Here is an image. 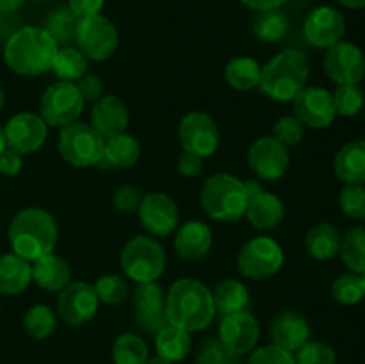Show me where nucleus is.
<instances>
[{"mask_svg": "<svg viewBox=\"0 0 365 364\" xmlns=\"http://www.w3.org/2000/svg\"><path fill=\"white\" fill-rule=\"evenodd\" d=\"M4 106H6V91H4V88L0 86V111L4 109Z\"/></svg>", "mask_w": 365, "mask_h": 364, "instance_id": "bf43d9fd", "label": "nucleus"}, {"mask_svg": "<svg viewBox=\"0 0 365 364\" xmlns=\"http://www.w3.org/2000/svg\"><path fill=\"white\" fill-rule=\"evenodd\" d=\"M166 250L153 236L128 239L120 253V266L125 277L143 284L157 282L166 270Z\"/></svg>", "mask_w": 365, "mask_h": 364, "instance_id": "423d86ee", "label": "nucleus"}, {"mask_svg": "<svg viewBox=\"0 0 365 364\" xmlns=\"http://www.w3.org/2000/svg\"><path fill=\"white\" fill-rule=\"evenodd\" d=\"M362 280H364V289H365V273L362 275Z\"/></svg>", "mask_w": 365, "mask_h": 364, "instance_id": "052dcab7", "label": "nucleus"}, {"mask_svg": "<svg viewBox=\"0 0 365 364\" xmlns=\"http://www.w3.org/2000/svg\"><path fill=\"white\" fill-rule=\"evenodd\" d=\"M271 339L273 345L296 353L305 343L310 341V323L296 310H284L271 321Z\"/></svg>", "mask_w": 365, "mask_h": 364, "instance_id": "b1692460", "label": "nucleus"}, {"mask_svg": "<svg viewBox=\"0 0 365 364\" xmlns=\"http://www.w3.org/2000/svg\"><path fill=\"white\" fill-rule=\"evenodd\" d=\"M331 296L342 305H356L365 298L362 275L344 273L331 282Z\"/></svg>", "mask_w": 365, "mask_h": 364, "instance_id": "58836bf2", "label": "nucleus"}, {"mask_svg": "<svg viewBox=\"0 0 365 364\" xmlns=\"http://www.w3.org/2000/svg\"><path fill=\"white\" fill-rule=\"evenodd\" d=\"M327 77L337 86L360 84L365 77V54L351 41H339L327 49L323 59Z\"/></svg>", "mask_w": 365, "mask_h": 364, "instance_id": "f8f14e48", "label": "nucleus"}, {"mask_svg": "<svg viewBox=\"0 0 365 364\" xmlns=\"http://www.w3.org/2000/svg\"><path fill=\"white\" fill-rule=\"evenodd\" d=\"M334 95V103L337 114L346 118L356 116L360 111L364 109L365 96L364 91L359 88V84H346V86H337Z\"/></svg>", "mask_w": 365, "mask_h": 364, "instance_id": "a19ab883", "label": "nucleus"}, {"mask_svg": "<svg viewBox=\"0 0 365 364\" xmlns=\"http://www.w3.org/2000/svg\"><path fill=\"white\" fill-rule=\"evenodd\" d=\"M32 280L41 289L61 293L71 282V266L64 257L46 253L32 263Z\"/></svg>", "mask_w": 365, "mask_h": 364, "instance_id": "393cba45", "label": "nucleus"}, {"mask_svg": "<svg viewBox=\"0 0 365 364\" xmlns=\"http://www.w3.org/2000/svg\"><path fill=\"white\" fill-rule=\"evenodd\" d=\"M132 305H134L135 323L146 334L155 335L170 325L166 313V295L157 282H143L135 285Z\"/></svg>", "mask_w": 365, "mask_h": 364, "instance_id": "2eb2a0df", "label": "nucleus"}, {"mask_svg": "<svg viewBox=\"0 0 365 364\" xmlns=\"http://www.w3.org/2000/svg\"><path fill=\"white\" fill-rule=\"evenodd\" d=\"M95 291L98 300L106 305H120L128 298V284L121 275L107 273L96 280Z\"/></svg>", "mask_w": 365, "mask_h": 364, "instance_id": "ea45409f", "label": "nucleus"}, {"mask_svg": "<svg viewBox=\"0 0 365 364\" xmlns=\"http://www.w3.org/2000/svg\"><path fill=\"white\" fill-rule=\"evenodd\" d=\"M141 157V145L134 136L121 132V134L113 136L106 139L103 146V159L110 168H132Z\"/></svg>", "mask_w": 365, "mask_h": 364, "instance_id": "c85d7f7f", "label": "nucleus"}, {"mask_svg": "<svg viewBox=\"0 0 365 364\" xmlns=\"http://www.w3.org/2000/svg\"><path fill=\"white\" fill-rule=\"evenodd\" d=\"M178 141L182 150L195 156L212 157L221 143V132L216 120L205 111H191L178 123Z\"/></svg>", "mask_w": 365, "mask_h": 364, "instance_id": "9b49d317", "label": "nucleus"}, {"mask_svg": "<svg viewBox=\"0 0 365 364\" xmlns=\"http://www.w3.org/2000/svg\"><path fill=\"white\" fill-rule=\"evenodd\" d=\"M59 45L45 27L25 25L14 31L4 45L7 68L20 77H39L52 70Z\"/></svg>", "mask_w": 365, "mask_h": 364, "instance_id": "f03ea898", "label": "nucleus"}, {"mask_svg": "<svg viewBox=\"0 0 365 364\" xmlns=\"http://www.w3.org/2000/svg\"><path fill=\"white\" fill-rule=\"evenodd\" d=\"M289 148L273 136H262L248 150V166L260 181H280L289 170Z\"/></svg>", "mask_w": 365, "mask_h": 364, "instance_id": "dca6fc26", "label": "nucleus"}, {"mask_svg": "<svg viewBox=\"0 0 365 364\" xmlns=\"http://www.w3.org/2000/svg\"><path fill=\"white\" fill-rule=\"evenodd\" d=\"M294 359L296 364H335L337 363V353L327 343L310 339L294 353Z\"/></svg>", "mask_w": 365, "mask_h": 364, "instance_id": "c03bdc74", "label": "nucleus"}, {"mask_svg": "<svg viewBox=\"0 0 365 364\" xmlns=\"http://www.w3.org/2000/svg\"><path fill=\"white\" fill-rule=\"evenodd\" d=\"M214 305H216V313L221 316L227 314L241 313L246 310L250 305V291L242 282L235 280V278H227L221 280L220 284L214 288L212 291Z\"/></svg>", "mask_w": 365, "mask_h": 364, "instance_id": "c756f323", "label": "nucleus"}, {"mask_svg": "<svg viewBox=\"0 0 365 364\" xmlns=\"http://www.w3.org/2000/svg\"><path fill=\"white\" fill-rule=\"evenodd\" d=\"M241 4H245L246 7L253 11H269V9H280L287 0H239Z\"/></svg>", "mask_w": 365, "mask_h": 364, "instance_id": "864d4df0", "label": "nucleus"}, {"mask_svg": "<svg viewBox=\"0 0 365 364\" xmlns=\"http://www.w3.org/2000/svg\"><path fill=\"white\" fill-rule=\"evenodd\" d=\"M88 57L75 45L59 46L52 63V71L59 77V81L77 82L78 79L88 74Z\"/></svg>", "mask_w": 365, "mask_h": 364, "instance_id": "473e14b6", "label": "nucleus"}, {"mask_svg": "<svg viewBox=\"0 0 365 364\" xmlns=\"http://www.w3.org/2000/svg\"><path fill=\"white\" fill-rule=\"evenodd\" d=\"M217 339L235 355H250L260 341V325L248 310L221 316Z\"/></svg>", "mask_w": 365, "mask_h": 364, "instance_id": "a211bd4d", "label": "nucleus"}, {"mask_svg": "<svg viewBox=\"0 0 365 364\" xmlns=\"http://www.w3.org/2000/svg\"><path fill=\"white\" fill-rule=\"evenodd\" d=\"M342 263L351 273H365V227H353L342 236L341 250Z\"/></svg>", "mask_w": 365, "mask_h": 364, "instance_id": "c9c22d12", "label": "nucleus"}, {"mask_svg": "<svg viewBox=\"0 0 365 364\" xmlns=\"http://www.w3.org/2000/svg\"><path fill=\"white\" fill-rule=\"evenodd\" d=\"M130 116L123 100L116 95H103L96 102H93L89 125L102 136L103 139L113 138L127 131Z\"/></svg>", "mask_w": 365, "mask_h": 364, "instance_id": "4be33fe9", "label": "nucleus"}, {"mask_svg": "<svg viewBox=\"0 0 365 364\" xmlns=\"http://www.w3.org/2000/svg\"><path fill=\"white\" fill-rule=\"evenodd\" d=\"M32 282V264L16 253L0 256V295H20Z\"/></svg>", "mask_w": 365, "mask_h": 364, "instance_id": "bb28decb", "label": "nucleus"}, {"mask_svg": "<svg viewBox=\"0 0 365 364\" xmlns=\"http://www.w3.org/2000/svg\"><path fill=\"white\" fill-rule=\"evenodd\" d=\"M75 84H77L84 102H96V100L103 96V82L98 75L86 74L84 77L78 79Z\"/></svg>", "mask_w": 365, "mask_h": 364, "instance_id": "09e8293b", "label": "nucleus"}, {"mask_svg": "<svg viewBox=\"0 0 365 364\" xmlns=\"http://www.w3.org/2000/svg\"><path fill=\"white\" fill-rule=\"evenodd\" d=\"M25 0H0V14H11L20 9Z\"/></svg>", "mask_w": 365, "mask_h": 364, "instance_id": "5fc2aeb1", "label": "nucleus"}, {"mask_svg": "<svg viewBox=\"0 0 365 364\" xmlns=\"http://www.w3.org/2000/svg\"><path fill=\"white\" fill-rule=\"evenodd\" d=\"M246 364H296V359L294 353L287 352V350L271 343V345L257 346L250 353Z\"/></svg>", "mask_w": 365, "mask_h": 364, "instance_id": "49530a36", "label": "nucleus"}, {"mask_svg": "<svg viewBox=\"0 0 365 364\" xmlns=\"http://www.w3.org/2000/svg\"><path fill=\"white\" fill-rule=\"evenodd\" d=\"M143 228L153 238H166L180 225V211L168 193L152 191L143 196L138 209Z\"/></svg>", "mask_w": 365, "mask_h": 364, "instance_id": "4468645a", "label": "nucleus"}, {"mask_svg": "<svg viewBox=\"0 0 365 364\" xmlns=\"http://www.w3.org/2000/svg\"><path fill=\"white\" fill-rule=\"evenodd\" d=\"M4 134L9 148L16 150L21 156H29L45 145L48 125L36 113H18L4 125Z\"/></svg>", "mask_w": 365, "mask_h": 364, "instance_id": "6ab92c4d", "label": "nucleus"}, {"mask_svg": "<svg viewBox=\"0 0 365 364\" xmlns=\"http://www.w3.org/2000/svg\"><path fill=\"white\" fill-rule=\"evenodd\" d=\"M84 98L75 82L57 81L43 91L39 100V116L48 127L63 128L75 123L84 111Z\"/></svg>", "mask_w": 365, "mask_h": 364, "instance_id": "9d476101", "label": "nucleus"}, {"mask_svg": "<svg viewBox=\"0 0 365 364\" xmlns=\"http://www.w3.org/2000/svg\"><path fill=\"white\" fill-rule=\"evenodd\" d=\"M289 20L280 9L259 11L253 20V34L262 43H278L287 36Z\"/></svg>", "mask_w": 365, "mask_h": 364, "instance_id": "f704fd0d", "label": "nucleus"}, {"mask_svg": "<svg viewBox=\"0 0 365 364\" xmlns=\"http://www.w3.org/2000/svg\"><path fill=\"white\" fill-rule=\"evenodd\" d=\"M103 4H106V0H68V7L78 18L100 14L103 9Z\"/></svg>", "mask_w": 365, "mask_h": 364, "instance_id": "603ef678", "label": "nucleus"}, {"mask_svg": "<svg viewBox=\"0 0 365 364\" xmlns=\"http://www.w3.org/2000/svg\"><path fill=\"white\" fill-rule=\"evenodd\" d=\"M21 168H24V156L6 146L4 152L0 153V173L6 175V177H14V175L20 173Z\"/></svg>", "mask_w": 365, "mask_h": 364, "instance_id": "8fccbe9b", "label": "nucleus"}, {"mask_svg": "<svg viewBox=\"0 0 365 364\" xmlns=\"http://www.w3.org/2000/svg\"><path fill=\"white\" fill-rule=\"evenodd\" d=\"M339 206L351 220H365V186L346 184L339 195Z\"/></svg>", "mask_w": 365, "mask_h": 364, "instance_id": "37998d69", "label": "nucleus"}, {"mask_svg": "<svg viewBox=\"0 0 365 364\" xmlns=\"http://www.w3.org/2000/svg\"><path fill=\"white\" fill-rule=\"evenodd\" d=\"M146 364H173V363H170V360L163 359V357H160V355H153V357H150L148 360H146Z\"/></svg>", "mask_w": 365, "mask_h": 364, "instance_id": "4d7b16f0", "label": "nucleus"}, {"mask_svg": "<svg viewBox=\"0 0 365 364\" xmlns=\"http://www.w3.org/2000/svg\"><path fill=\"white\" fill-rule=\"evenodd\" d=\"M6 146H7L6 134H4V127H2V125H0V153L4 152V148H6Z\"/></svg>", "mask_w": 365, "mask_h": 364, "instance_id": "13d9d810", "label": "nucleus"}, {"mask_svg": "<svg viewBox=\"0 0 365 364\" xmlns=\"http://www.w3.org/2000/svg\"><path fill=\"white\" fill-rule=\"evenodd\" d=\"M294 116L305 127L327 128L337 118L334 95L321 86H305L292 100Z\"/></svg>", "mask_w": 365, "mask_h": 364, "instance_id": "f3484780", "label": "nucleus"}, {"mask_svg": "<svg viewBox=\"0 0 365 364\" xmlns=\"http://www.w3.org/2000/svg\"><path fill=\"white\" fill-rule=\"evenodd\" d=\"M110 355L114 364H146L150 359V350L141 335L123 332L114 339Z\"/></svg>", "mask_w": 365, "mask_h": 364, "instance_id": "72a5a7b5", "label": "nucleus"}, {"mask_svg": "<svg viewBox=\"0 0 365 364\" xmlns=\"http://www.w3.org/2000/svg\"><path fill=\"white\" fill-rule=\"evenodd\" d=\"M78 16L70 7H61L53 11L46 20V32L53 38L59 46H70L75 41V31H77Z\"/></svg>", "mask_w": 365, "mask_h": 364, "instance_id": "4c0bfd02", "label": "nucleus"}, {"mask_svg": "<svg viewBox=\"0 0 365 364\" xmlns=\"http://www.w3.org/2000/svg\"><path fill=\"white\" fill-rule=\"evenodd\" d=\"M200 203L210 220L235 223L246 214L248 189L235 175L214 173L200 189Z\"/></svg>", "mask_w": 365, "mask_h": 364, "instance_id": "39448f33", "label": "nucleus"}, {"mask_svg": "<svg viewBox=\"0 0 365 364\" xmlns=\"http://www.w3.org/2000/svg\"><path fill=\"white\" fill-rule=\"evenodd\" d=\"M337 2L348 9H365V0H337Z\"/></svg>", "mask_w": 365, "mask_h": 364, "instance_id": "6e6d98bb", "label": "nucleus"}, {"mask_svg": "<svg viewBox=\"0 0 365 364\" xmlns=\"http://www.w3.org/2000/svg\"><path fill=\"white\" fill-rule=\"evenodd\" d=\"M273 138L280 141L284 146L291 148V146L299 145L303 141V138H305V125L294 114L292 116H282L273 125Z\"/></svg>", "mask_w": 365, "mask_h": 364, "instance_id": "a18cd8bd", "label": "nucleus"}, {"mask_svg": "<svg viewBox=\"0 0 365 364\" xmlns=\"http://www.w3.org/2000/svg\"><path fill=\"white\" fill-rule=\"evenodd\" d=\"M177 170L178 173L182 175V177H187V178H192L196 177V175L202 173L203 170V159L202 157L195 156V153L191 152H182L180 157H178L177 161Z\"/></svg>", "mask_w": 365, "mask_h": 364, "instance_id": "3c124183", "label": "nucleus"}, {"mask_svg": "<svg viewBox=\"0 0 365 364\" xmlns=\"http://www.w3.org/2000/svg\"><path fill=\"white\" fill-rule=\"evenodd\" d=\"M7 234L13 252L29 263H34L56 250L59 228L56 218L48 211L41 207H25L14 214Z\"/></svg>", "mask_w": 365, "mask_h": 364, "instance_id": "7ed1b4c3", "label": "nucleus"}, {"mask_svg": "<svg viewBox=\"0 0 365 364\" xmlns=\"http://www.w3.org/2000/svg\"><path fill=\"white\" fill-rule=\"evenodd\" d=\"M341 232L330 221L316 223L305 236V248L312 259L331 261L341 250Z\"/></svg>", "mask_w": 365, "mask_h": 364, "instance_id": "cd10ccee", "label": "nucleus"}, {"mask_svg": "<svg viewBox=\"0 0 365 364\" xmlns=\"http://www.w3.org/2000/svg\"><path fill=\"white\" fill-rule=\"evenodd\" d=\"M57 318L53 310L45 303H36L31 309L25 313L24 316V328L27 332L29 338L36 339V341H43V339L50 338L56 332Z\"/></svg>", "mask_w": 365, "mask_h": 364, "instance_id": "e433bc0d", "label": "nucleus"}, {"mask_svg": "<svg viewBox=\"0 0 365 364\" xmlns=\"http://www.w3.org/2000/svg\"><path fill=\"white\" fill-rule=\"evenodd\" d=\"M73 45L88 57V61L102 63L116 54L120 46V34L109 18L102 13L93 14L78 18Z\"/></svg>", "mask_w": 365, "mask_h": 364, "instance_id": "6e6552de", "label": "nucleus"}, {"mask_svg": "<svg viewBox=\"0 0 365 364\" xmlns=\"http://www.w3.org/2000/svg\"><path fill=\"white\" fill-rule=\"evenodd\" d=\"M310 61L302 50L285 49L278 52L260 71L259 88L274 102H292L307 86Z\"/></svg>", "mask_w": 365, "mask_h": 364, "instance_id": "20e7f679", "label": "nucleus"}, {"mask_svg": "<svg viewBox=\"0 0 365 364\" xmlns=\"http://www.w3.org/2000/svg\"><path fill=\"white\" fill-rule=\"evenodd\" d=\"M100 307L95 285L89 282H70L57 298V314L68 327H82L96 316Z\"/></svg>", "mask_w": 365, "mask_h": 364, "instance_id": "ddd939ff", "label": "nucleus"}, {"mask_svg": "<svg viewBox=\"0 0 365 364\" xmlns=\"http://www.w3.org/2000/svg\"><path fill=\"white\" fill-rule=\"evenodd\" d=\"M143 196L145 195H143L139 188L130 184H123L113 193V206L114 209L123 214H134L138 213L139 206H141Z\"/></svg>", "mask_w": 365, "mask_h": 364, "instance_id": "de8ad7c7", "label": "nucleus"}, {"mask_svg": "<svg viewBox=\"0 0 365 364\" xmlns=\"http://www.w3.org/2000/svg\"><path fill=\"white\" fill-rule=\"evenodd\" d=\"M191 334L182 328L168 325L155 334V352L170 363H180L191 352Z\"/></svg>", "mask_w": 365, "mask_h": 364, "instance_id": "7c9ffc66", "label": "nucleus"}, {"mask_svg": "<svg viewBox=\"0 0 365 364\" xmlns=\"http://www.w3.org/2000/svg\"><path fill=\"white\" fill-rule=\"evenodd\" d=\"M168 321L173 327L195 334L202 332L216 318L212 291L198 278H177L168 289Z\"/></svg>", "mask_w": 365, "mask_h": 364, "instance_id": "f257e3e1", "label": "nucleus"}, {"mask_svg": "<svg viewBox=\"0 0 365 364\" xmlns=\"http://www.w3.org/2000/svg\"><path fill=\"white\" fill-rule=\"evenodd\" d=\"M303 34L316 49H330L344 39V14L331 6H319L307 14L303 21Z\"/></svg>", "mask_w": 365, "mask_h": 364, "instance_id": "412c9836", "label": "nucleus"}, {"mask_svg": "<svg viewBox=\"0 0 365 364\" xmlns=\"http://www.w3.org/2000/svg\"><path fill=\"white\" fill-rule=\"evenodd\" d=\"M173 246L175 252L184 261H200L207 257L214 243L212 228L200 220L184 221L177 227Z\"/></svg>", "mask_w": 365, "mask_h": 364, "instance_id": "5701e85b", "label": "nucleus"}, {"mask_svg": "<svg viewBox=\"0 0 365 364\" xmlns=\"http://www.w3.org/2000/svg\"><path fill=\"white\" fill-rule=\"evenodd\" d=\"M106 139L89 123L75 121L61 128L57 150L68 164L75 168H89L103 159Z\"/></svg>", "mask_w": 365, "mask_h": 364, "instance_id": "0eeeda50", "label": "nucleus"}, {"mask_svg": "<svg viewBox=\"0 0 365 364\" xmlns=\"http://www.w3.org/2000/svg\"><path fill=\"white\" fill-rule=\"evenodd\" d=\"M195 364H241V357L228 350L217 338L207 339L196 353Z\"/></svg>", "mask_w": 365, "mask_h": 364, "instance_id": "79ce46f5", "label": "nucleus"}, {"mask_svg": "<svg viewBox=\"0 0 365 364\" xmlns=\"http://www.w3.org/2000/svg\"><path fill=\"white\" fill-rule=\"evenodd\" d=\"M334 170L344 184H365V139L342 145L335 156Z\"/></svg>", "mask_w": 365, "mask_h": 364, "instance_id": "a878e982", "label": "nucleus"}, {"mask_svg": "<svg viewBox=\"0 0 365 364\" xmlns=\"http://www.w3.org/2000/svg\"><path fill=\"white\" fill-rule=\"evenodd\" d=\"M285 261L284 248L269 236H257L242 245L237 253V268L250 280L271 278L282 270Z\"/></svg>", "mask_w": 365, "mask_h": 364, "instance_id": "1a4fd4ad", "label": "nucleus"}, {"mask_svg": "<svg viewBox=\"0 0 365 364\" xmlns=\"http://www.w3.org/2000/svg\"><path fill=\"white\" fill-rule=\"evenodd\" d=\"M245 184L248 189V206L245 216L248 218L250 225L260 232L274 231L285 218V207L280 196L266 191L257 181H245Z\"/></svg>", "mask_w": 365, "mask_h": 364, "instance_id": "aec40b11", "label": "nucleus"}, {"mask_svg": "<svg viewBox=\"0 0 365 364\" xmlns=\"http://www.w3.org/2000/svg\"><path fill=\"white\" fill-rule=\"evenodd\" d=\"M260 71H262V66L253 57L237 56L228 61L225 68V81L237 91H250L259 86Z\"/></svg>", "mask_w": 365, "mask_h": 364, "instance_id": "2f4dec72", "label": "nucleus"}]
</instances>
